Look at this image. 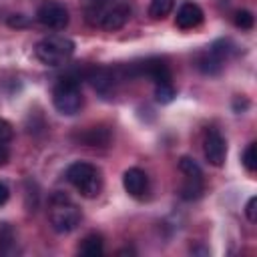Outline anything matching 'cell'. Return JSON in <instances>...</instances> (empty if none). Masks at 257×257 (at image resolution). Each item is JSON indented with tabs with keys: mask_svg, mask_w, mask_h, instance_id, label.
<instances>
[{
	"mask_svg": "<svg viewBox=\"0 0 257 257\" xmlns=\"http://www.w3.org/2000/svg\"><path fill=\"white\" fill-rule=\"evenodd\" d=\"M128 0H84V18L90 26L102 30H118L131 18Z\"/></svg>",
	"mask_w": 257,
	"mask_h": 257,
	"instance_id": "obj_1",
	"label": "cell"
},
{
	"mask_svg": "<svg viewBox=\"0 0 257 257\" xmlns=\"http://www.w3.org/2000/svg\"><path fill=\"white\" fill-rule=\"evenodd\" d=\"M48 219L56 233H70L80 223V209L70 201L68 195L58 191V193L50 195Z\"/></svg>",
	"mask_w": 257,
	"mask_h": 257,
	"instance_id": "obj_2",
	"label": "cell"
},
{
	"mask_svg": "<svg viewBox=\"0 0 257 257\" xmlns=\"http://www.w3.org/2000/svg\"><path fill=\"white\" fill-rule=\"evenodd\" d=\"M34 54L46 66H62L74 54V42L68 36L50 34V36H44L36 44Z\"/></svg>",
	"mask_w": 257,
	"mask_h": 257,
	"instance_id": "obj_3",
	"label": "cell"
},
{
	"mask_svg": "<svg viewBox=\"0 0 257 257\" xmlns=\"http://www.w3.org/2000/svg\"><path fill=\"white\" fill-rule=\"evenodd\" d=\"M66 179L68 183L86 199H92L100 193L102 189V177L100 171L84 161H76L66 169Z\"/></svg>",
	"mask_w": 257,
	"mask_h": 257,
	"instance_id": "obj_4",
	"label": "cell"
},
{
	"mask_svg": "<svg viewBox=\"0 0 257 257\" xmlns=\"http://www.w3.org/2000/svg\"><path fill=\"white\" fill-rule=\"evenodd\" d=\"M52 104L64 116L76 114L82 108V92H80L78 78L62 76L52 88Z\"/></svg>",
	"mask_w": 257,
	"mask_h": 257,
	"instance_id": "obj_5",
	"label": "cell"
},
{
	"mask_svg": "<svg viewBox=\"0 0 257 257\" xmlns=\"http://www.w3.org/2000/svg\"><path fill=\"white\" fill-rule=\"evenodd\" d=\"M36 20L52 30H62L68 24V10L58 0H44L36 10Z\"/></svg>",
	"mask_w": 257,
	"mask_h": 257,
	"instance_id": "obj_6",
	"label": "cell"
},
{
	"mask_svg": "<svg viewBox=\"0 0 257 257\" xmlns=\"http://www.w3.org/2000/svg\"><path fill=\"white\" fill-rule=\"evenodd\" d=\"M203 153H205V159L213 165V167H221L225 163V157H227V143L225 139L221 137V133L217 128H209L205 133V139H203Z\"/></svg>",
	"mask_w": 257,
	"mask_h": 257,
	"instance_id": "obj_7",
	"label": "cell"
},
{
	"mask_svg": "<svg viewBox=\"0 0 257 257\" xmlns=\"http://www.w3.org/2000/svg\"><path fill=\"white\" fill-rule=\"evenodd\" d=\"M86 80H90L92 88L106 96L114 90V84L118 82V70H112V68H106V66H98V68H92L86 72Z\"/></svg>",
	"mask_w": 257,
	"mask_h": 257,
	"instance_id": "obj_8",
	"label": "cell"
},
{
	"mask_svg": "<svg viewBox=\"0 0 257 257\" xmlns=\"http://www.w3.org/2000/svg\"><path fill=\"white\" fill-rule=\"evenodd\" d=\"M122 187L131 197L141 199V197H145V193L149 189V177H147L145 171H141L137 167L126 169L124 175H122Z\"/></svg>",
	"mask_w": 257,
	"mask_h": 257,
	"instance_id": "obj_9",
	"label": "cell"
},
{
	"mask_svg": "<svg viewBox=\"0 0 257 257\" xmlns=\"http://www.w3.org/2000/svg\"><path fill=\"white\" fill-rule=\"evenodd\" d=\"M205 14L201 10L199 4L195 2H183L177 10V16H175V24L183 30H191V28H197L201 22H203Z\"/></svg>",
	"mask_w": 257,
	"mask_h": 257,
	"instance_id": "obj_10",
	"label": "cell"
},
{
	"mask_svg": "<svg viewBox=\"0 0 257 257\" xmlns=\"http://www.w3.org/2000/svg\"><path fill=\"white\" fill-rule=\"evenodd\" d=\"M133 74H147L155 84L171 82V70H169V66L161 58H149V60H145L137 70H133Z\"/></svg>",
	"mask_w": 257,
	"mask_h": 257,
	"instance_id": "obj_11",
	"label": "cell"
},
{
	"mask_svg": "<svg viewBox=\"0 0 257 257\" xmlns=\"http://www.w3.org/2000/svg\"><path fill=\"white\" fill-rule=\"evenodd\" d=\"M74 139H76L78 143L86 145V147H98V149H104V147L110 145L112 135H110V128L98 124V126H88V128L80 131Z\"/></svg>",
	"mask_w": 257,
	"mask_h": 257,
	"instance_id": "obj_12",
	"label": "cell"
},
{
	"mask_svg": "<svg viewBox=\"0 0 257 257\" xmlns=\"http://www.w3.org/2000/svg\"><path fill=\"white\" fill-rule=\"evenodd\" d=\"M223 64H225V58L221 54H217L211 46L207 50H203V52L197 54V68L203 74H209V76L219 74L223 70Z\"/></svg>",
	"mask_w": 257,
	"mask_h": 257,
	"instance_id": "obj_13",
	"label": "cell"
},
{
	"mask_svg": "<svg viewBox=\"0 0 257 257\" xmlns=\"http://www.w3.org/2000/svg\"><path fill=\"white\" fill-rule=\"evenodd\" d=\"M102 251H104V243L98 233L86 235L78 245V253L86 255V257H98V255H102Z\"/></svg>",
	"mask_w": 257,
	"mask_h": 257,
	"instance_id": "obj_14",
	"label": "cell"
},
{
	"mask_svg": "<svg viewBox=\"0 0 257 257\" xmlns=\"http://www.w3.org/2000/svg\"><path fill=\"white\" fill-rule=\"evenodd\" d=\"M203 195V181L199 179H185V183L181 185V197L185 201H195Z\"/></svg>",
	"mask_w": 257,
	"mask_h": 257,
	"instance_id": "obj_15",
	"label": "cell"
},
{
	"mask_svg": "<svg viewBox=\"0 0 257 257\" xmlns=\"http://www.w3.org/2000/svg\"><path fill=\"white\" fill-rule=\"evenodd\" d=\"M175 0H151L149 4V16L155 20H161L165 16H169L173 12Z\"/></svg>",
	"mask_w": 257,
	"mask_h": 257,
	"instance_id": "obj_16",
	"label": "cell"
},
{
	"mask_svg": "<svg viewBox=\"0 0 257 257\" xmlns=\"http://www.w3.org/2000/svg\"><path fill=\"white\" fill-rule=\"evenodd\" d=\"M179 169L185 175V179H199V181H203V171H201V167L191 157H181Z\"/></svg>",
	"mask_w": 257,
	"mask_h": 257,
	"instance_id": "obj_17",
	"label": "cell"
},
{
	"mask_svg": "<svg viewBox=\"0 0 257 257\" xmlns=\"http://www.w3.org/2000/svg\"><path fill=\"white\" fill-rule=\"evenodd\" d=\"M175 86L171 82H161V84H155V98L157 102L161 104H169L173 98H175Z\"/></svg>",
	"mask_w": 257,
	"mask_h": 257,
	"instance_id": "obj_18",
	"label": "cell"
},
{
	"mask_svg": "<svg viewBox=\"0 0 257 257\" xmlns=\"http://www.w3.org/2000/svg\"><path fill=\"white\" fill-rule=\"evenodd\" d=\"M233 22H235V26L241 28V30H251L253 24H255V16H253V12H249V10H237L235 16H233Z\"/></svg>",
	"mask_w": 257,
	"mask_h": 257,
	"instance_id": "obj_19",
	"label": "cell"
},
{
	"mask_svg": "<svg viewBox=\"0 0 257 257\" xmlns=\"http://www.w3.org/2000/svg\"><path fill=\"white\" fill-rule=\"evenodd\" d=\"M243 165L247 171H255L257 169V145L255 143H249L247 149L243 151Z\"/></svg>",
	"mask_w": 257,
	"mask_h": 257,
	"instance_id": "obj_20",
	"label": "cell"
},
{
	"mask_svg": "<svg viewBox=\"0 0 257 257\" xmlns=\"http://www.w3.org/2000/svg\"><path fill=\"white\" fill-rule=\"evenodd\" d=\"M14 137V128L8 120L0 118V143H10V139Z\"/></svg>",
	"mask_w": 257,
	"mask_h": 257,
	"instance_id": "obj_21",
	"label": "cell"
},
{
	"mask_svg": "<svg viewBox=\"0 0 257 257\" xmlns=\"http://www.w3.org/2000/svg\"><path fill=\"white\" fill-rule=\"evenodd\" d=\"M26 24H28V16H24V14H12L8 18V26H12V28H24Z\"/></svg>",
	"mask_w": 257,
	"mask_h": 257,
	"instance_id": "obj_22",
	"label": "cell"
},
{
	"mask_svg": "<svg viewBox=\"0 0 257 257\" xmlns=\"http://www.w3.org/2000/svg\"><path fill=\"white\" fill-rule=\"evenodd\" d=\"M255 205H257V199L255 197H251L249 201H247V205H245V215H247V219L251 221V223H255L257 221V209H255Z\"/></svg>",
	"mask_w": 257,
	"mask_h": 257,
	"instance_id": "obj_23",
	"label": "cell"
},
{
	"mask_svg": "<svg viewBox=\"0 0 257 257\" xmlns=\"http://www.w3.org/2000/svg\"><path fill=\"white\" fill-rule=\"evenodd\" d=\"M10 159V149H8V143H0V167L6 165Z\"/></svg>",
	"mask_w": 257,
	"mask_h": 257,
	"instance_id": "obj_24",
	"label": "cell"
},
{
	"mask_svg": "<svg viewBox=\"0 0 257 257\" xmlns=\"http://www.w3.org/2000/svg\"><path fill=\"white\" fill-rule=\"evenodd\" d=\"M247 106H249V100H247V98H239V96H237V98L233 100V110H235V112H243Z\"/></svg>",
	"mask_w": 257,
	"mask_h": 257,
	"instance_id": "obj_25",
	"label": "cell"
},
{
	"mask_svg": "<svg viewBox=\"0 0 257 257\" xmlns=\"http://www.w3.org/2000/svg\"><path fill=\"white\" fill-rule=\"evenodd\" d=\"M8 197H10V189H8V185H6V183H2V181H0V207L8 201Z\"/></svg>",
	"mask_w": 257,
	"mask_h": 257,
	"instance_id": "obj_26",
	"label": "cell"
}]
</instances>
